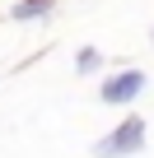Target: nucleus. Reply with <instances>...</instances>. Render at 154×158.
Wrapping results in <instances>:
<instances>
[{
	"label": "nucleus",
	"mask_w": 154,
	"mask_h": 158,
	"mask_svg": "<svg viewBox=\"0 0 154 158\" xmlns=\"http://www.w3.org/2000/svg\"><path fill=\"white\" fill-rule=\"evenodd\" d=\"M56 5H61V0H14L10 19H14V23H33V19H47Z\"/></svg>",
	"instance_id": "obj_3"
},
{
	"label": "nucleus",
	"mask_w": 154,
	"mask_h": 158,
	"mask_svg": "<svg viewBox=\"0 0 154 158\" xmlns=\"http://www.w3.org/2000/svg\"><path fill=\"white\" fill-rule=\"evenodd\" d=\"M145 139H149L145 116H140V112H126V116L94 144V158H135V153L145 149Z\"/></svg>",
	"instance_id": "obj_1"
},
{
	"label": "nucleus",
	"mask_w": 154,
	"mask_h": 158,
	"mask_svg": "<svg viewBox=\"0 0 154 158\" xmlns=\"http://www.w3.org/2000/svg\"><path fill=\"white\" fill-rule=\"evenodd\" d=\"M149 37H154V33H149Z\"/></svg>",
	"instance_id": "obj_5"
},
{
	"label": "nucleus",
	"mask_w": 154,
	"mask_h": 158,
	"mask_svg": "<svg viewBox=\"0 0 154 158\" xmlns=\"http://www.w3.org/2000/svg\"><path fill=\"white\" fill-rule=\"evenodd\" d=\"M140 93H145V70H117L98 84V98L108 107H131Z\"/></svg>",
	"instance_id": "obj_2"
},
{
	"label": "nucleus",
	"mask_w": 154,
	"mask_h": 158,
	"mask_svg": "<svg viewBox=\"0 0 154 158\" xmlns=\"http://www.w3.org/2000/svg\"><path fill=\"white\" fill-rule=\"evenodd\" d=\"M103 65V51L98 47H80V51H75V70H80V74H94Z\"/></svg>",
	"instance_id": "obj_4"
}]
</instances>
